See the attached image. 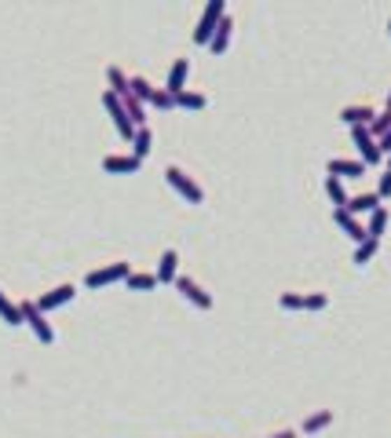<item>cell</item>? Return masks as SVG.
<instances>
[{
	"mask_svg": "<svg viewBox=\"0 0 391 438\" xmlns=\"http://www.w3.org/2000/svg\"><path fill=\"white\" fill-rule=\"evenodd\" d=\"M73 296H77V285H70V282H66V285H55L52 292H44V296H37L34 303H37V307H41V311L48 314V311H55V307H62V303H70Z\"/></svg>",
	"mask_w": 391,
	"mask_h": 438,
	"instance_id": "cell-8",
	"label": "cell"
},
{
	"mask_svg": "<svg viewBox=\"0 0 391 438\" xmlns=\"http://www.w3.org/2000/svg\"><path fill=\"white\" fill-rule=\"evenodd\" d=\"M187 73H190V62H187V59H176L172 70H169V80H165V92H169V95L187 92Z\"/></svg>",
	"mask_w": 391,
	"mask_h": 438,
	"instance_id": "cell-14",
	"label": "cell"
},
{
	"mask_svg": "<svg viewBox=\"0 0 391 438\" xmlns=\"http://www.w3.org/2000/svg\"><path fill=\"white\" fill-rule=\"evenodd\" d=\"M0 318H4L8 326H22V311H19V303H11L4 289H0Z\"/></svg>",
	"mask_w": 391,
	"mask_h": 438,
	"instance_id": "cell-20",
	"label": "cell"
},
{
	"mask_svg": "<svg viewBox=\"0 0 391 438\" xmlns=\"http://www.w3.org/2000/svg\"><path fill=\"white\" fill-rule=\"evenodd\" d=\"M176 267H179V252L176 249H165L157 259V285H176Z\"/></svg>",
	"mask_w": 391,
	"mask_h": 438,
	"instance_id": "cell-13",
	"label": "cell"
},
{
	"mask_svg": "<svg viewBox=\"0 0 391 438\" xmlns=\"http://www.w3.org/2000/svg\"><path fill=\"white\" fill-rule=\"evenodd\" d=\"M103 106H106V113H110V121H113V128H118V136L121 139H128V143H132L136 139V132H139V128L132 124V117H128V110H125V103L118 99V92H103Z\"/></svg>",
	"mask_w": 391,
	"mask_h": 438,
	"instance_id": "cell-2",
	"label": "cell"
},
{
	"mask_svg": "<svg viewBox=\"0 0 391 438\" xmlns=\"http://www.w3.org/2000/svg\"><path fill=\"white\" fill-rule=\"evenodd\" d=\"M384 110H391V92H388V106H384Z\"/></svg>",
	"mask_w": 391,
	"mask_h": 438,
	"instance_id": "cell-34",
	"label": "cell"
},
{
	"mask_svg": "<svg viewBox=\"0 0 391 438\" xmlns=\"http://www.w3.org/2000/svg\"><path fill=\"white\" fill-rule=\"evenodd\" d=\"M267 438H297V431H292V428H282V431H274V435H267Z\"/></svg>",
	"mask_w": 391,
	"mask_h": 438,
	"instance_id": "cell-33",
	"label": "cell"
},
{
	"mask_svg": "<svg viewBox=\"0 0 391 438\" xmlns=\"http://www.w3.org/2000/svg\"><path fill=\"white\" fill-rule=\"evenodd\" d=\"M106 80H110V92H118V99L132 95V92H128V88H132V77H128L118 62H110V66H106Z\"/></svg>",
	"mask_w": 391,
	"mask_h": 438,
	"instance_id": "cell-15",
	"label": "cell"
},
{
	"mask_svg": "<svg viewBox=\"0 0 391 438\" xmlns=\"http://www.w3.org/2000/svg\"><path fill=\"white\" fill-rule=\"evenodd\" d=\"M176 292H183V300L194 303L198 311H213V296H208L194 278H187V274H179V278H176Z\"/></svg>",
	"mask_w": 391,
	"mask_h": 438,
	"instance_id": "cell-6",
	"label": "cell"
},
{
	"mask_svg": "<svg viewBox=\"0 0 391 438\" xmlns=\"http://www.w3.org/2000/svg\"><path fill=\"white\" fill-rule=\"evenodd\" d=\"M384 231H388V208L381 205L377 212L369 216V223H366V234H369L373 241H381V234H384Z\"/></svg>",
	"mask_w": 391,
	"mask_h": 438,
	"instance_id": "cell-23",
	"label": "cell"
},
{
	"mask_svg": "<svg viewBox=\"0 0 391 438\" xmlns=\"http://www.w3.org/2000/svg\"><path fill=\"white\" fill-rule=\"evenodd\" d=\"M128 92H132L136 99L146 106V103H150V95H154V85H150L146 77H132V88H128Z\"/></svg>",
	"mask_w": 391,
	"mask_h": 438,
	"instance_id": "cell-26",
	"label": "cell"
},
{
	"mask_svg": "<svg viewBox=\"0 0 391 438\" xmlns=\"http://www.w3.org/2000/svg\"><path fill=\"white\" fill-rule=\"evenodd\" d=\"M369 132H373V139H381L384 132H391V110H381L377 117H373V124H369Z\"/></svg>",
	"mask_w": 391,
	"mask_h": 438,
	"instance_id": "cell-27",
	"label": "cell"
},
{
	"mask_svg": "<svg viewBox=\"0 0 391 438\" xmlns=\"http://www.w3.org/2000/svg\"><path fill=\"white\" fill-rule=\"evenodd\" d=\"M165 183L179 194V198H183V201H190V205H201L205 201V190L198 187V183H194V175H187L183 168H176V165H169L165 168Z\"/></svg>",
	"mask_w": 391,
	"mask_h": 438,
	"instance_id": "cell-3",
	"label": "cell"
},
{
	"mask_svg": "<svg viewBox=\"0 0 391 438\" xmlns=\"http://www.w3.org/2000/svg\"><path fill=\"white\" fill-rule=\"evenodd\" d=\"M132 292H150V289H157V274H146V270H132L128 274V282H125Z\"/></svg>",
	"mask_w": 391,
	"mask_h": 438,
	"instance_id": "cell-18",
	"label": "cell"
},
{
	"mask_svg": "<svg viewBox=\"0 0 391 438\" xmlns=\"http://www.w3.org/2000/svg\"><path fill=\"white\" fill-rule=\"evenodd\" d=\"M329 307V296L325 292H307L304 296V311H325Z\"/></svg>",
	"mask_w": 391,
	"mask_h": 438,
	"instance_id": "cell-29",
	"label": "cell"
},
{
	"mask_svg": "<svg viewBox=\"0 0 391 438\" xmlns=\"http://www.w3.org/2000/svg\"><path fill=\"white\" fill-rule=\"evenodd\" d=\"M333 424V409H318V413H311L304 420V435H318L322 428H329Z\"/></svg>",
	"mask_w": 391,
	"mask_h": 438,
	"instance_id": "cell-19",
	"label": "cell"
},
{
	"mask_svg": "<svg viewBox=\"0 0 391 438\" xmlns=\"http://www.w3.org/2000/svg\"><path fill=\"white\" fill-rule=\"evenodd\" d=\"M377 198H381V201H388V198H391V172H388V168L381 172V183H377Z\"/></svg>",
	"mask_w": 391,
	"mask_h": 438,
	"instance_id": "cell-31",
	"label": "cell"
},
{
	"mask_svg": "<svg viewBox=\"0 0 391 438\" xmlns=\"http://www.w3.org/2000/svg\"><path fill=\"white\" fill-rule=\"evenodd\" d=\"M388 172H391V154H388Z\"/></svg>",
	"mask_w": 391,
	"mask_h": 438,
	"instance_id": "cell-35",
	"label": "cell"
},
{
	"mask_svg": "<svg viewBox=\"0 0 391 438\" xmlns=\"http://www.w3.org/2000/svg\"><path fill=\"white\" fill-rule=\"evenodd\" d=\"M377 249H381V241H373V238H366V241H362V245H358V249H355V263H358V267H366V263H369V259H373V256H377Z\"/></svg>",
	"mask_w": 391,
	"mask_h": 438,
	"instance_id": "cell-25",
	"label": "cell"
},
{
	"mask_svg": "<svg viewBox=\"0 0 391 438\" xmlns=\"http://www.w3.org/2000/svg\"><path fill=\"white\" fill-rule=\"evenodd\" d=\"M377 146H381V154L388 157V154H391V132H384V136L377 139Z\"/></svg>",
	"mask_w": 391,
	"mask_h": 438,
	"instance_id": "cell-32",
	"label": "cell"
},
{
	"mask_svg": "<svg viewBox=\"0 0 391 438\" xmlns=\"http://www.w3.org/2000/svg\"><path fill=\"white\" fill-rule=\"evenodd\" d=\"M146 106H154V110H172L176 106V95H169L165 88H154V95H150V103Z\"/></svg>",
	"mask_w": 391,
	"mask_h": 438,
	"instance_id": "cell-28",
	"label": "cell"
},
{
	"mask_svg": "<svg viewBox=\"0 0 391 438\" xmlns=\"http://www.w3.org/2000/svg\"><path fill=\"white\" fill-rule=\"evenodd\" d=\"M223 15H227V0H208L205 11H201V19H198V29H194V44H205L208 48V41H213V34H216V26H220Z\"/></svg>",
	"mask_w": 391,
	"mask_h": 438,
	"instance_id": "cell-4",
	"label": "cell"
},
{
	"mask_svg": "<svg viewBox=\"0 0 391 438\" xmlns=\"http://www.w3.org/2000/svg\"><path fill=\"white\" fill-rule=\"evenodd\" d=\"M373 117H377V110L366 106V103H355V106H344V110H340V121H344L348 128H369Z\"/></svg>",
	"mask_w": 391,
	"mask_h": 438,
	"instance_id": "cell-9",
	"label": "cell"
},
{
	"mask_svg": "<svg viewBox=\"0 0 391 438\" xmlns=\"http://www.w3.org/2000/svg\"><path fill=\"white\" fill-rule=\"evenodd\" d=\"M231 34H234V19H231V11L220 19V26H216V34H213V41H208V52L213 55H223L227 48H231Z\"/></svg>",
	"mask_w": 391,
	"mask_h": 438,
	"instance_id": "cell-12",
	"label": "cell"
},
{
	"mask_svg": "<svg viewBox=\"0 0 391 438\" xmlns=\"http://www.w3.org/2000/svg\"><path fill=\"white\" fill-rule=\"evenodd\" d=\"M143 168V161L132 154H106L103 157V172L106 175H136Z\"/></svg>",
	"mask_w": 391,
	"mask_h": 438,
	"instance_id": "cell-7",
	"label": "cell"
},
{
	"mask_svg": "<svg viewBox=\"0 0 391 438\" xmlns=\"http://www.w3.org/2000/svg\"><path fill=\"white\" fill-rule=\"evenodd\" d=\"M325 172L336 175V180H358V175H366V165L362 161H351V157H333Z\"/></svg>",
	"mask_w": 391,
	"mask_h": 438,
	"instance_id": "cell-11",
	"label": "cell"
},
{
	"mask_svg": "<svg viewBox=\"0 0 391 438\" xmlns=\"http://www.w3.org/2000/svg\"><path fill=\"white\" fill-rule=\"evenodd\" d=\"M388 29H391V19H388Z\"/></svg>",
	"mask_w": 391,
	"mask_h": 438,
	"instance_id": "cell-36",
	"label": "cell"
},
{
	"mask_svg": "<svg viewBox=\"0 0 391 438\" xmlns=\"http://www.w3.org/2000/svg\"><path fill=\"white\" fill-rule=\"evenodd\" d=\"M121 103H125V110H128V117H132V124H136V128H146V106L136 99V95H125Z\"/></svg>",
	"mask_w": 391,
	"mask_h": 438,
	"instance_id": "cell-24",
	"label": "cell"
},
{
	"mask_svg": "<svg viewBox=\"0 0 391 438\" xmlns=\"http://www.w3.org/2000/svg\"><path fill=\"white\" fill-rule=\"evenodd\" d=\"M325 198H329L336 208H348V190H344V183L336 180V175H325Z\"/></svg>",
	"mask_w": 391,
	"mask_h": 438,
	"instance_id": "cell-17",
	"label": "cell"
},
{
	"mask_svg": "<svg viewBox=\"0 0 391 438\" xmlns=\"http://www.w3.org/2000/svg\"><path fill=\"white\" fill-rule=\"evenodd\" d=\"M333 219H336V226H340V231H344V234L355 241V245H362V241L369 238V234H366V226L358 223V219L348 212V208H333Z\"/></svg>",
	"mask_w": 391,
	"mask_h": 438,
	"instance_id": "cell-10",
	"label": "cell"
},
{
	"mask_svg": "<svg viewBox=\"0 0 391 438\" xmlns=\"http://www.w3.org/2000/svg\"><path fill=\"white\" fill-rule=\"evenodd\" d=\"M150 146H154V132H150V128H139V132H136V139H132V157L146 161V154H150Z\"/></svg>",
	"mask_w": 391,
	"mask_h": 438,
	"instance_id": "cell-21",
	"label": "cell"
},
{
	"mask_svg": "<svg viewBox=\"0 0 391 438\" xmlns=\"http://www.w3.org/2000/svg\"><path fill=\"white\" fill-rule=\"evenodd\" d=\"M377 208H381V198H377V190H373V194H355V198L348 201V212L351 216H362V212H377Z\"/></svg>",
	"mask_w": 391,
	"mask_h": 438,
	"instance_id": "cell-16",
	"label": "cell"
},
{
	"mask_svg": "<svg viewBox=\"0 0 391 438\" xmlns=\"http://www.w3.org/2000/svg\"><path fill=\"white\" fill-rule=\"evenodd\" d=\"M176 106H179V110H205L208 99H205L201 92H190V88H187V92H179V95H176Z\"/></svg>",
	"mask_w": 391,
	"mask_h": 438,
	"instance_id": "cell-22",
	"label": "cell"
},
{
	"mask_svg": "<svg viewBox=\"0 0 391 438\" xmlns=\"http://www.w3.org/2000/svg\"><path fill=\"white\" fill-rule=\"evenodd\" d=\"M128 274H132V263H125V259H118V263H106L99 270H88L85 274V289H106L113 282H128Z\"/></svg>",
	"mask_w": 391,
	"mask_h": 438,
	"instance_id": "cell-5",
	"label": "cell"
},
{
	"mask_svg": "<svg viewBox=\"0 0 391 438\" xmlns=\"http://www.w3.org/2000/svg\"><path fill=\"white\" fill-rule=\"evenodd\" d=\"M278 307H282V311H304V296H300V292H282Z\"/></svg>",
	"mask_w": 391,
	"mask_h": 438,
	"instance_id": "cell-30",
	"label": "cell"
},
{
	"mask_svg": "<svg viewBox=\"0 0 391 438\" xmlns=\"http://www.w3.org/2000/svg\"><path fill=\"white\" fill-rule=\"evenodd\" d=\"M19 311H22V326L34 329V336L41 340V344H55V329H52V321H48V314L41 311L34 300H22V303H19Z\"/></svg>",
	"mask_w": 391,
	"mask_h": 438,
	"instance_id": "cell-1",
	"label": "cell"
}]
</instances>
